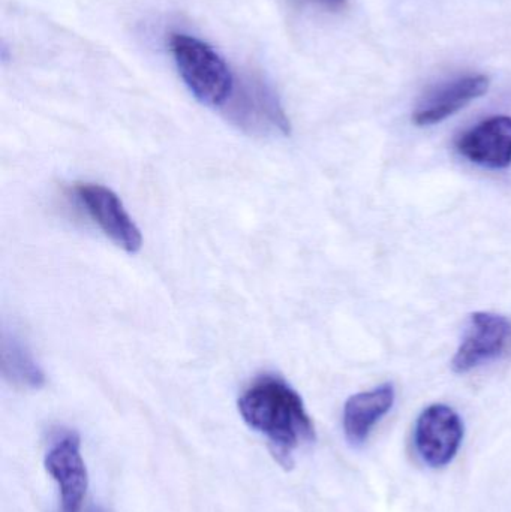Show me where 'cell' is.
Segmentation results:
<instances>
[{"instance_id": "1", "label": "cell", "mask_w": 511, "mask_h": 512, "mask_svg": "<svg viewBox=\"0 0 511 512\" xmlns=\"http://www.w3.org/2000/svg\"><path fill=\"white\" fill-rule=\"evenodd\" d=\"M239 411L245 423L266 436L276 453L284 457L314 442V424L302 397L275 376H263L246 388L239 399Z\"/></svg>"}, {"instance_id": "2", "label": "cell", "mask_w": 511, "mask_h": 512, "mask_svg": "<svg viewBox=\"0 0 511 512\" xmlns=\"http://www.w3.org/2000/svg\"><path fill=\"white\" fill-rule=\"evenodd\" d=\"M168 48L180 77L201 104H227L236 80L224 57L212 45L197 36L174 32L168 39Z\"/></svg>"}, {"instance_id": "3", "label": "cell", "mask_w": 511, "mask_h": 512, "mask_svg": "<svg viewBox=\"0 0 511 512\" xmlns=\"http://www.w3.org/2000/svg\"><path fill=\"white\" fill-rule=\"evenodd\" d=\"M225 105L231 122L249 134H290V120L281 99L261 75L248 74L236 81Z\"/></svg>"}, {"instance_id": "4", "label": "cell", "mask_w": 511, "mask_h": 512, "mask_svg": "<svg viewBox=\"0 0 511 512\" xmlns=\"http://www.w3.org/2000/svg\"><path fill=\"white\" fill-rule=\"evenodd\" d=\"M511 355V321L503 315L477 312L471 315L467 333L453 358V369L467 373L483 364Z\"/></svg>"}, {"instance_id": "5", "label": "cell", "mask_w": 511, "mask_h": 512, "mask_svg": "<svg viewBox=\"0 0 511 512\" xmlns=\"http://www.w3.org/2000/svg\"><path fill=\"white\" fill-rule=\"evenodd\" d=\"M75 192L92 221L114 245L129 254L140 251L143 245L140 230L111 189L96 183H81Z\"/></svg>"}, {"instance_id": "6", "label": "cell", "mask_w": 511, "mask_h": 512, "mask_svg": "<svg viewBox=\"0 0 511 512\" xmlns=\"http://www.w3.org/2000/svg\"><path fill=\"white\" fill-rule=\"evenodd\" d=\"M464 439V423L450 406L426 408L416 423L414 442L423 462L443 468L455 459Z\"/></svg>"}, {"instance_id": "7", "label": "cell", "mask_w": 511, "mask_h": 512, "mask_svg": "<svg viewBox=\"0 0 511 512\" xmlns=\"http://www.w3.org/2000/svg\"><path fill=\"white\" fill-rule=\"evenodd\" d=\"M45 469L59 487L62 512H80L89 487V477L77 433H62L51 444L45 454Z\"/></svg>"}, {"instance_id": "8", "label": "cell", "mask_w": 511, "mask_h": 512, "mask_svg": "<svg viewBox=\"0 0 511 512\" xmlns=\"http://www.w3.org/2000/svg\"><path fill=\"white\" fill-rule=\"evenodd\" d=\"M489 89L486 75H464L446 81L426 93L413 114L417 126H432L452 117L477 98H482Z\"/></svg>"}, {"instance_id": "9", "label": "cell", "mask_w": 511, "mask_h": 512, "mask_svg": "<svg viewBox=\"0 0 511 512\" xmlns=\"http://www.w3.org/2000/svg\"><path fill=\"white\" fill-rule=\"evenodd\" d=\"M459 153L482 167L507 168L511 164V117L494 116L483 120L459 137Z\"/></svg>"}, {"instance_id": "10", "label": "cell", "mask_w": 511, "mask_h": 512, "mask_svg": "<svg viewBox=\"0 0 511 512\" xmlns=\"http://www.w3.org/2000/svg\"><path fill=\"white\" fill-rule=\"evenodd\" d=\"M393 403L395 388L390 384L350 397L344 408V430L348 441L363 444L375 424L392 409Z\"/></svg>"}, {"instance_id": "11", "label": "cell", "mask_w": 511, "mask_h": 512, "mask_svg": "<svg viewBox=\"0 0 511 512\" xmlns=\"http://www.w3.org/2000/svg\"><path fill=\"white\" fill-rule=\"evenodd\" d=\"M2 372L11 384L23 388H39L45 378L26 345L17 337H5L2 343Z\"/></svg>"}, {"instance_id": "12", "label": "cell", "mask_w": 511, "mask_h": 512, "mask_svg": "<svg viewBox=\"0 0 511 512\" xmlns=\"http://www.w3.org/2000/svg\"><path fill=\"white\" fill-rule=\"evenodd\" d=\"M297 5L314 6L326 12H341L347 8L348 0H294Z\"/></svg>"}]
</instances>
